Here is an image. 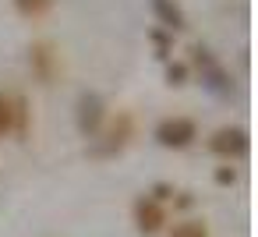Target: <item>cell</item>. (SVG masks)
<instances>
[{
    "instance_id": "cell-15",
    "label": "cell",
    "mask_w": 258,
    "mask_h": 237,
    "mask_svg": "<svg viewBox=\"0 0 258 237\" xmlns=\"http://www.w3.org/2000/svg\"><path fill=\"white\" fill-rule=\"evenodd\" d=\"M149 195H152L156 202H170V198H173V188H170V184H156Z\"/></svg>"
},
{
    "instance_id": "cell-8",
    "label": "cell",
    "mask_w": 258,
    "mask_h": 237,
    "mask_svg": "<svg viewBox=\"0 0 258 237\" xmlns=\"http://www.w3.org/2000/svg\"><path fill=\"white\" fill-rule=\"evenodd\" d=\"M152 15L159 18V25L173 36V32H184L187 29V15L177 0H152Z\"/></svg>"
},
{
    "instance_id": "cell-7",
    "label": "cell",
    "mask_w": 258,
    "mask_h": 237,
    "mask_svg": "<svg viewBox=\"0 0 258 237\" xmlns=\"http://www.w3.org/2000/svg\"><path fill=\"white\" fill-rule=\"evenodd\" d=\"M29 68H32V75H36L39 82H53L57 71H60V57H57L53 43L36 39V43L29 46Z\"/></svg>"
},
{
    "instance_id": "cell-16",
    "label": "cell",
    "mask_w": 258,
    "mask_h": 237,
    "mask_svg": "<svg viewBox=\"0 0 258 237\" xmlns=\"http://www.w3.org/2000/svg\"><path fill=\"white\" fill-rule=\"evenodd\" d=\"M233 181H237L233 166H219V170H216V184H233Z\"/></svg>"
},
{
    "instance_id": "cell-4",
    "label": "cell",
    "mask_w": 258,
    "mask_h": 237,
    "mask_svg": "<svg viewBox=\"0 0 258 237\" xmlns=\"http://www.w3.org/2000/svg\"><path fill=\"white\" fill-rule=\"evenodd\" d=\"M152 135H156V142L163 149H187L198 138V124L191 117H163Z\"/></svg>"
},
{
    "instance_id": "cell-9",
    "label": "cell",
    "mask_w": 258,
    "mask_h": 237,
    "mask_svg": "<svg viewBox=\"0 0 258 237\" xmlns=\"http://www.w3.org/2000/svg\"><path fill=\"white\" fill-rule=\"evenodd\" d=\"M166 237H209V223L205 219H180L170 226Z\"/></svg>"
},
{
    "instance_id": "cell-2",
    "label": "cell",
    "mask_w": 258,
    "mask_h": 237,
    "mask_svg": "<svg viewBox=\"0 0 258 237\" xmlns=\"http://www.w3.org/2000/svg\"><path fill=\"white\" fill-rule=\"evenodd\" d=\"M106 117H110V110H106V99L99 92H82L78 96V103H75V124H78V135L82 138L92 142L103 131Z\"/></svg>"
},
{
    "instance_id": "cell-5",
    "label": "cell",
    "mask_w": 258,
    "mask_h": 237,
    "mask_svg": "<svg viewBox=\"0 0 258 237\" xmlns=\"http://www.w3.org/2000/svg\"><path fill=\"white\" fill-rule=\"evenodd\" d=\"M195 64L202 68V82H205V89H209L212 96H219V99H230V92H233L230 75H226V68H223L205 46H195Z\"/></svg>"
},
{
    "instance_id": "cell-1",
    "label": "cell",
    "mask_w": 258,
    "mask_h": 237,
    "mask_svg": "<svg viewBox=\"0 0 258 237\" xmlns=\"http://www.w3.org/2000/svg\"><path fill=\"white\" fill-rule=\"evenodd\" d=\"M131 138H135V117H131L127 110H117V117H106L103 131L92 138L89 152H92V156H117V152L127 149Z\"/></svg>"
},
{
    "instance_id": "cell-10",
    "label": "cell",
    "mask_w": 258,
    "mask_h": 237,
    "mask_svg": "<svg viewBox=\"0 0 258 237\" xmlns=\"http://www.w3.org/2000/svg\"><path fill=\"white\" fill-rule=\"evenodd\" d=\"M15 135V96L0 92V138Z\"/></svg>"
},
{
    "instance_id": "cell-13",
    "label": "cell",
    "mask_w": 258,
    "mask_h": 237,
    "mask_svg": "<svg viewBox=\"0 0 258 237\" xmlns=\"http://www.w3.org/2000/svg\"><path fill=\"white\" fill-rule=\"evenodd\" d=\"M187 75H191V71H187V64H184V61L166 64V82H170V85H177V89H180V85H187Z\"/></svg>"
},
{
    "instance_id": "cell-14",
    "label": "cell",
    "mask_w": 258,
    "mask_h": 237,
    "mask_svg": "<svg viewBox=\"0 0 258 237\" xmlns=\"http://www.w3.org/2000/svg\"><path fill=\"white\" fill-rule=\"evenodd\" d=\"M152 43H156V50H159L156 57H163V61H166V57H170V39H166V36L156 29V32H152Z\"/></svg>"
},
{
    "instance_id": "cell-6",
    "label": "cell",
    "mask_w": 258,
    "mask_h": 237,
    "mask_svg": "<svg viewBox=\"0 0 258 237\" xmlns=\"http://www.w3.org/2000/svg\"><path fill=\"white\" fill-rule=\"evenodd\" d=\"M131 216H135V230H138V233H145V237H152V233H159V230L166 226V205H163V202H156L152 195L135 198Z\"/></svg>"
},
{
    "instance_id": "cell-11",
    "label": "cell",
    "mask_w": 258,
    "mask_h": 237,
    "mask_svg": "<svg viewBox=\"0 0 258 237\" xmlns=\"http://www.w3.org/2000/svg\"><path fill=\"white\" fill-rule=\"evenodd\" d=\"M11 8H15L22 18H43V15L53 8V0H11Z\"/></svg>"
},
{
    "instance_id": "cell-12",
    "label": "cell",
    "mask_w": 258,
    "mask_h": 237,
    "mask_svg": "<svg viewBox=\"0 0 258 237\" xmlns=\"http://www.w3.org/2000/svg\"><path fill=\"white\" fill-rule=\"evenodd\" d=\"M15 135L18 138L29 135V99L25 96H15Z\"/></svg>"
},
{
    "instance_id": "cell-3",
    "label": "cell",
    "mask_w": 258,
    "mask_h": 237,
    "mask_svg": "<svg viewBox=\"0 0 258 237\" xmlns=\"http://www.w3.org/2000/svg\"><path fill=\"white\" fill-rule=\"evenodd\" d=\"M247 145H251V138H247V131L240 124H223V128H216L209 135V152L219 156V159H226V163L240 159L247 152Z\"/></svg>"
}]
</instances>
